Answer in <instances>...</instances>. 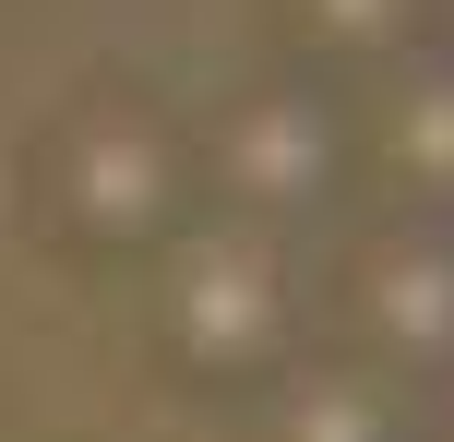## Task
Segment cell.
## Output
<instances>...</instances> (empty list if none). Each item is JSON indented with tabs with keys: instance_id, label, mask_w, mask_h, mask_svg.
I'll list each match as a JSON object with an SVG mask.
<instances>
[{
	"instance_id": "obj_3",
	"label": "cell",
	"mask_w": 454,
	"mask_h": 442,
	"mask_svg": "<svg viewBox=\"0 0 454 442\" xmlns=\"http://www.w3.org/2000/svg\"><path fill=\"white\" fill-rule=\"evenodd\" d=\"M359 323H371V347H383V359H371L383 383L454 371V228H442V215L371 239V263H359Z\"/></svg>"
},
{
	"instance_id": "obj_2",
	"label": "cell",
	"mask_w": 454,
	"mask_h": 442,
	"mask_svg": "<svg viewBox=\"0 0 454 442\" xmlns=\"http://www.w3.org/2000/svg\"><path fill=\"white\" fill-rule=\"evenodd\" d=\"M156 347L180 359V383H215V395L287 383L311 359V252L239 215H204L156 263Z\"/></svg>"
},
{
	"instance_id": "obj_5",
	"label": "cell",
	"mask_w": 454,
	"mask_h": 442,
	"mask_svg": "<svg viewBox=\"0 0 454 442\" xmlns=\"http://www.w3.org/2000/svg\"><path fill=\"white\" fill-rule=\"evenodd\" d=\"M299 72L323 84H383L407 48H431V0H275Z\"/></svg>"
},
{
	"instance_id": "obj_4",
	"label": "cell",
	"mask_w": 454,
	"mask_h": 442,
	"mask_svg": "<svg viewBox=\"0 0 454 442\" xmlns=\"http://www.w3.org/2000/svg\"><path fill=\"white\" fill-rule=\"evenodd\" d=\"M371 156L407 191L419 215L454 228V48H407L383 72V120H371Z\"/></svg>"
},
{
	"instance_id": "obj_1",
	"label": "cell",
	"mask_w": 454,
	"mask_h": 442,
	"mask_svg": "<svg viewBox=\"0 0 454 442\" xmlns=\"http://www.w3.org/2000/svg\"><path fill=\"white\" fill-rule=\"evenodd\" d=\"M36 215L72 263H168L204 228V132L156 96H84L36 143Z\"/></svg>"
}]
</instances>
